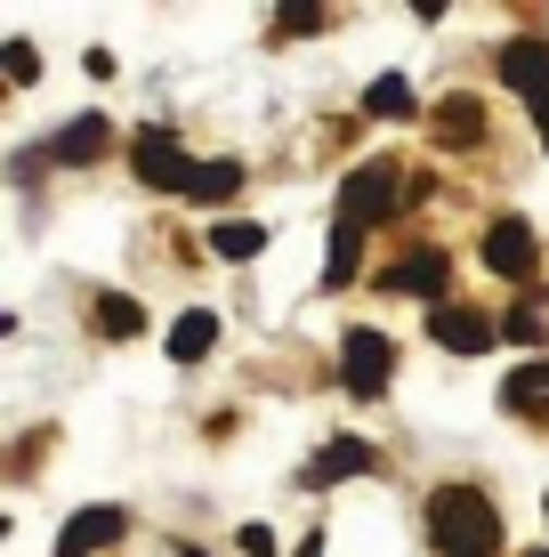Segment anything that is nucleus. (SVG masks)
<instances>
[{
    "instance_id": "21",
    "label": "nucleus",
    "mask_w": 549,
    "mask_h": 557,
    "mask_svg": "<svg viewBox=\"0 0 549 557\" xmlns=\"http://www.w3.org/2000/svg\"><path fill=\"white\" fill-rule=\"evenodd\" d=\"M33 73H41V57H33V41H9V82H16V89H25V82H33Z\"/></svg>"
},
{
    "instance_id": "13",
    "label": "nucleus",
    "mask_w": 549,
    "mask_h": 557,
    "mask_svg": "<svg viewBox=\"0 0 549 557\" xmlns=\"http://www.w3.org/2000/svg\"><path fill=\"white\" fill-rule=\"evenodd\" d=\"M477 138H485V106L469 98V89H452L437 106V146H477Z\"/></svg>"
},
{
    "instance_id": "11",
    "label": "nucleus",
    "mask_w": 549,
    "mask_h": 557,
    "mask_svg": "<svg viewBox=\"0 0 549 557\" xmlns=\"http://www.w3.org/2000/svg\"><path fill=\"white\" fill-rule=\"evenodd\" d=\"M501 412L541 420V429H549V363H517V372L501 380Z\"/></svg>"
},
{
    "instance_id": "15",
    "label": "nucleus",
    "mask_w": 549,
    "mask_h": 557,
    "mask_svg": "<svg viewBox=\"0 0 549 557\" xmlns=\"http://www.w3.org/2000/svg\"><path fill=\"white\" fill-rule=\"evenodd\" d=\"M186 195H195V202H235L242 195V162H226V153H219V162H202Z\"/></svg>"
},
{
    "instance_id": "6",
    "label": "nucleus",
    "mask_w": 549,
    "mask_h": 557,
    "mask_svg": "<svg viewBox=\"0 0 549 557\" xmlns=\"http://www.w3.org/2000/svg\"><path fill=\"white\" fill-rule=\"evenodd\" d=\"M122 533H129V509L98 502V509H82V517H65V525H57V557H105Z\"/></svg>"
},
{
    "instance_id": "12",
    "label": "nucleus",
    "mask_w": 549,
    "mask_h": 557,
    "mask_svg": "<svg viewBox=\"0 0 549 557\" xmlns=\"http://www.w3.org/2000/svg\"><path fill=\"white\" fill-rule=\"evenodd\" d=\"M57 162H105V153H113V129H105V113H82V122H73V129H57Z\"/></svg>"
},
{
    "instance_id": "2",
    "label": "nucleus",
    "mask_w": 549,
    "mask_h": 557,
    "mask_svg": "<svg viewBox=\"0 0 549 557\" xmlns=\"http://www.w3.org/2000/svg\"><path fill=\"white\" fill-rule=\"evenodd\" d=\"M339 380H348L355 405H380L388 380H396V339H388V332H372V323H355V332L339 339Z\"/></svg>"
},
{
    "instance_id": "9",
    "label": "nucleus",
    "mask_w": 549,
    "mask_h": 557,
    "mask_svg": "<svg viewBox=\"0 0 549 557\" xmlns=\"http://www.w3.org/2000/svg\"><path fill=\"white\" fill-rule=\"evenodd\" d=\"M445 283H452L445 251H412V259L380 267V292H412V299H437V307H445Z\"/></svg>"
},
{
    "instance_id": "25",
    "label": "nucleus",
    "mask_w": 549,
    "mask_h": 557,
    "mask_svg": "<svg viewBox=\"0 0 549 557\" xmlns=\"http://www.w3.org/2000/svg\"><path fill=\"white\" fill-rule=\"evenodd\" d=\"M534 129H541V146H549V106H541V113H534Z\"/></svg>"
},
{
    "instance_id": "19",
    "label": "nucleus",
    "mask_w": 549,
    "mask_h": 557,
    "mask_svg": "<svg viewBox=\"0 0 549 557\" xmlns=\"http://www.w3.org/2000/svg\"><path fill=\"white\" fill-rule=\"evenodd\" d=\"M355 251H364V226H332V259H324V283H348V275H355Z\"/></svg>"
},
{
    "instance_id": "22",
    "label": "nucleus",
    "mask_w": 549,
    "mask_h": 557,
    "mask_svg": "<svg viewBox=\"0 0 549 557\" xmlns=\"http://www.w3.org/2000/svg\"><path fill=\"white\" fill-rule=\"evenodd\" d=\"M315 25H324V9H283L275 16V41H283V33H315Z\"/></svg>"
},
{
    "instance_id": "4",
    "label": "nucleus",
    "mask_w": 549,
    "mask_h": 557,
    "mask_svg": "<svg viewBox=\"0 0 549 557\" xmlns=\"http://www.w3.org/2000/svg\"><path fill=\"white\" fill-rule=\"evenodd\" d=\"M129 170H138L146 186H162V195H186V186H195V162L178 153L170 129H138V138H129Z\"/></svg>"
},
{
    "instance_id": "16",
    "label": "nucleus",
    "mask_w": 549,
    "mask_h": 557,
    "mask_svg": "<svg viewBox=\"0 0 549 557\" xmlns=\"http://www.w3.org/2000/svg\"><path fill=\"white\" fill-rule=\"evenodd\" d=\"M89 323H98V339H138L146 332V307L138 299H98V307H89Z\"/></svg>"
},
{
    "instance_id": "27",
    "label": "nucleus",
    "mask_w": 549,
    "mask_h": 557,
    "mask_svg": "<svg viewBox=\"0 0 549 557\" xmlns=\"http://www.w3.org/2000/svg\"><path fill=\"white\" fill-rule=\"evenodd\" d=\"M541 509H549V502H541Z\"/></svg>"
},
{
    "instance_id": "10",
    "label": "nucleus",
    "mask_w": 549,
    "mask_h": 557,
    "mask_svg": "<svg viewBox=\"0 0 549 557\" xmlns=\"http://www.w3.org/2000/svg\"><path fill=\"white\" fill-rule=\"evenodd\" d=\"M364 469H380V453H372L364 436H332V445L308 460V485L324 493V485H339V476H364Z\"/></svg>"
},
{
    "instance_id": "7",
    "label": "nucleus",
    "mask_w": 549,
    "mask_h": 557,
    "mask_svg": "<svg viewBox=\"0 0 549 557\" xmlns=\"http://www.w3.org/2000/svg\"><path fill=\"white\" fill-rule=\"evenodd\" d=\"M501 82L517 89L534 113L549 106V41H541V33H517V41L501 49Z\"/></svg>"
},
{
    "instance_id": "1",
    "label": "nucleus",
    "mask_w": 549,
    "mask_h": 557,
    "mask_svg": "<svg viewBox=\"0 0 549 557\" xmlns=\"http://www.w3.org/2000/svg\"><path fill=\"white\" fill-rule=\"evenodd\" d=\"M428 542H437V557H501V509L477 485H437L428 493Z\"/></svg>"
},
{
    "instance_id": "5",
    "label": "nucleus",
    "mask_w": 549,
    "mask_h": 557,
    "mask_svg": "<svg viewBox=\"0 0 549 557\" xmlns=\"http://www.w3.org/2000/svg\"><path fill=\"white\" fill-rule=\"evenodd\" d=\"M428 339L452 348V356H485L494 348V315L469 307V299H445V307H428Z\"/></svg>"
},
{
    "instance_id": "20",
    "label": "nucleus",
    "mask_w": 549,
    "mask_h": 557,
    "mask_svg": "<svg viewBox=\"0 0 549 557\" xmlns=\"http://www.w3.org/2000/svg\"><path fill=\"white\" fill-rule=\"evenodd\" d=\"M501 332H509V339H525V348H541V332H549V323H541V307H509V323H501Z\"/></svg>"
},
{
    "instance_id": "14",
    "label": "nucleus",
    "mask_w": 549,
    "mask_h": 557,
    "mask_svg": "<svg viewBox=\"0 0 549 557\" xmlns=\"http://www.w3.org/2000/svg\"><path fill=\"white\" fill-rule=\"evenodd\" d=\"M211 339H219V315H211V307H186V315L170 323V356H178V363L211 356Z\"/></svg>"
},
{
    "instance_id": "26",
    "label": "nucleus",
    "mask_w": 549,
    "mask_h": 557,
    "mask_svg": "<svg viewBox=\"0 0 549 557\" xmlns=\"http://www.w3.org/2000/svg\"><path fill=\"white\" fill-rule=\"evenodd\" d=\"M534 557H549V549H534Z\"/></svg>"
},
{
    "instance_id": "23",
    "label": "nucleus",
    "mask_w": 549,
    "mask_h": 557,
    "mask_svg": "<svg viewBox=\"0 0 549 557\" xmlns=\"http://www.w3.org/2000/svg\"><path fill=\"white\" fill-rule=\"evenodd\" d=\"M235 549H242V557H275V533H267V525H242Z\"/></svg>"
},
{
    "instance_id": "24",
    "label": "nucleus",
    "mask_w": 549,
    "mask_h": 557,
    "mask_svg": "<svg viewBox=\"0 0 549 557\" xmlns=\"http://www.w3.org/2000/svg\"><path fill=\"white\" fill-rule=\"evenodd\" d=\"M299 557H324V533H308V542H299Z\"/></svg>"
},
{
    "instance_id": "3",
    "label": "nucleus",
    "mask_w": 549,
    "mask_h": 557,
    "mask_svg": "<svg viewBox=\"0 0 549 557\" xmlns=\"http://www.w3.org/2000/svg\"><path fill=\"white\" fill-rule=\"evenodd\" d=\"M396 202H404V170L396 162H355L348 186H339V226H372V219H388Z\"/></svg>"
},
{
    "instance_id": "8",
    "label": "nucleus",
    "mask_w": 549,
    "mask_h": 557,
    "mask_svg": "<svg viewBox=\"0 0 549 557\" xmlns=\"http://www.w3.org/2000/svg\"><path fill=\"white\" fill-rule=\"evenodd\" d=\"M534 259H541V243H534V226H525V219H494V226H485V267H494V275L525 283V275H534Z\"/></svg>"
},
{
    "instance_id": "17",
    "label": "nucleus",
    "mask_w": 549,
    "mask_h": 557,
    "mask_svg": "<svg viewBox=\"0 0 549 557\" xmlns=\"http://www.w3.org/2000/svg\"><path fill=\"white\" fill-rule=\"evenodd\" d=\"M364 113H380V122H404V113H421V106H412V82H404V73H380V82L364 89Z\"/></svg>"
},
{
    "instance_id": "18",
    "label": "nucleus",
    "mask_w": 549,
    "mask_h": 557,
    "mask_svg": "<svg viewBox=\"0 0 549 557\" xmlns=\"http://www.w3.org/2000/svg\"><path fill=\"white\" fill-rule=\"evenodd\" d=\"M211 251H219V259H259V251H267V226H251V219H226L219 235H211Z\"/></svg>"
}]
</instances>
